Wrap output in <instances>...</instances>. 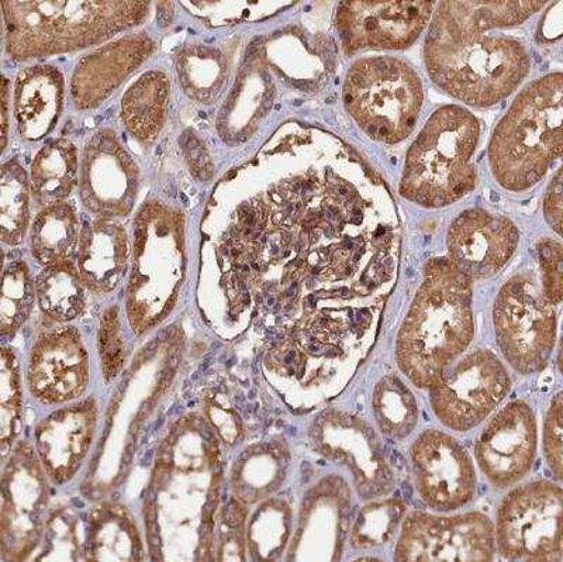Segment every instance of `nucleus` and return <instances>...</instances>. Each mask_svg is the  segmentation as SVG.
<instances>
[{
    "mask_svg": "<svg viewBox=\"0 0 563 562\" xmlns=\"http://www.w3.org/2000/svg\"><path fill=\"white\" fill-rule=\"evenodd\" d=\"M432 13L424 58L432 82L476 108L501 102L530 73V53L506 30L519 26L540 2H441Z\"/></svg>",
    "mask_w": 563,
    "mask_h": 562,
    "instance_id": "nucleus-1",
    "label": "nucleus"
},
{
    "mask_svg": "<svg viewBox=\"0 0 563 562\" xmlns=\"http://www.w3.org/2000/svg\"><path fill=\"white\" fill-rule=\"evenodd\" d=\"M471 284L449 258L424 267V283L396 343L397 365L421 389H429L474 339Z\"/></svg>",
    "mask_w": 563,
    "mask_h": 562,
    "instance_id": "nucleus-2",
    "label": "nucleus"
},
{
    "mask_svg": "<svg viewBox=\"0 0 563 562\" xmlns=\"http://www.w3.org/2000/svg\"><path fill=\"white\" fill-rule=\"evenodd\" d=\"M563 78L548 75L527 87L500 120L489 145L493 177L511 192L534 187L561 157Z\"/></svg>",
    "mask_w": 563,
    "mask_h": 562,
    "instance_id": "nucleus-3",
    "label": "nucleus"
},
{
    "mask_svg": "<svg viewBox=\"0 0 563 562\" xmlns=\"http://www.w3.org/2000/svg\"><path fill=\"white\" fill-rule=\"evenodd\" d=\"M479 134V122L466 109L452 104L437 110L407 153L401 197L435 209L471 194L476 187Z\"/></svg>",
    "mask_w": 563,
    "mask_h": 562,
    "instance_id": "nucleus-4",
    "label": "nucleus"
},
{
    "mask_svg": "<svg viewBox=\"0 0 563 562\" xmlns=\"http://www.w3.org/2000/svg\"><path fill=\"white\" fill-rule=\"evenodd\" d=\"M422 100L419 74L399 58L360 59L346 74L345 108L376 142L396 144L413 132Z\"/></svg>",
    "mask_w": 563,
    "mask_h": 562,
    "instance_id": "nucleus-5",
    "label": "nucleus"
},
{
    "mask_svg": "<svg viewBox=\"0 0 563 562\" xmlns=\"http://www.w3.org/2000/svg\"><path fill=\"white\" fill-rule=\"evenodd\" d=\"M493 324L503 355L522 375L545 368L556 340V313L527 274L507 280L495 300Z\"/></svg>",
    "mask_w": 563,
    "mask_h": 562,
    "instance_id": "nucleus-6",
    "label": "nucleus"
},
{
    "mask_svg": "<svg viewBox=\"0 0 563 562\" xmlns=\"http://www.w3.org/2000/svg\"><path fill=\"white\" fill-rule=\"evenodd\" d=\"M563 492L547 481L520 486L501 502L495 530L507 560L561 561Z\"/></svg>",
    "mask_w": 563,
    "mask_h": 562,
    "instance_id": "nucleus-7",
    "label": "nucleus"
},
{
    "mask_svg": "<svg viewBox=\"0 0 563 562\" xmlns=\"http://www.w3.org/2000/svg\"><path fill=\"white\" fill-rule=\"evenodd\" d=\"M509 374L489 350H476L445 366L430 386L432 410L446 428L470 431L509 394Z\"/></svg>",
    "mask_w": 563,
    "mask_h": 562,
    "instance_id": "nucleus-8",
    "label": "nucleus"
},
{
    "mask_svg": "<svg viewBox=\"0 0 563 562\" xmlns=\"http://www.w3.org/2000/svg\"><path fill=\"white\" fill-rule=\"evenodd\" d=\"M496 551L495 526L487 516L466 514L440 518L415 511L407 516L396 561H490Z\"/></svg>",
    "mask_w": 563,
    "mask_h": 562,
    "instance_id": "nucleus-9",
    "label": "nucleus"
},
{
    "mask_svg": "<svg viewBox=\"0 0 563 562\" xmlns=\"http://www.w3.org/2000/svg\"><path fill=\"white\" fill-rule=\"evenodd\" d=\"M432 2H344L336 30L346 54L361 49H405L429 26Z\"/></svg>",
    "mask_w": 563,
    "mask_h": 562,
    "instance_id": "nucleus-10",
    "label": "nucleus"
},
{
    "mask_svg": "<svg viewBox=\"0 0 563 562\" xmlns=\"http://www.w3.org/2000/svg\"><path fill=\"white\" fill-rule=\"evenodd\" d=\"M420 498L437 511L462 508L474 499L476 474L470 454L450 434L427 430L411 447Z\"/></svg>",
    "mask_w": 563,
    "mask_h": 562,
    "instance_id": "nucleus-11",
    "label": "nucleus"
},
{
    "mask_svg": "<svg viewBox=\"0 0 563 562\" xmlns=\"http://www.w3.org/2000/svg\"><path fill=\"white\" fill-rule=\"evenodd\" d=\"M534 411L525 401L501 409L476 441L482 473L496 488H509L530 473L537 455Z\"/></svg>",
    "mask_w": 563,
    "mask_h": 562,
    "instance_id": "nucleus-12",
    "label": "nucleus"
},
{
    "mask_svg": "<svg viewBox=\"0 0 563 562\" xmlns=\"http://www.w3.org/2000/svg\"><path fill=\"white\" fill-rule=\"evenodd\" d=\"M515 223L482 209L465 210L451 224L449 261L471 283L493 277L519 247Z\"/></svg>",
    "mask_w": 563,
    "mask_h": 562,
    "instance_id": "nucleus-13",
    "label": "nucleus"
},
{
    "mask_svg": "<svg viewBox=\"0 0 563 562\" xmlns=\"http://www.w3.org/2000/svg\"><path fill=\"white\" fill-rule=\"evenodd\" d=\"M325 418V438L321 440L325 455L350 470L362 498L389 494L394 476L375 431L355 416L333 414Z\"/></svg>",
    "mask_w": 563,
    "mask_h": 562,
    "instance_id": "nucleus-14",
    "label": "nucleus"
},
{
    "mask_svg": "<svg viewBox=\"0 0 563 562\" xmlns=\"http://www.w3.org/2000/svg\"><path fill=\"white\" fill-rule=\"evenodd\" d=\"M64 80L53 67H33L19 74L14 112L20 134L43 139L58 122L63 108Z\"/></svg>",
    "mask_w": 563,
    "mask_h": 562,
    "instance_id": "nucleus-15",
    "label": "nucleus"
},
{
    "mask_svg": "<svg viewBox=\"0 0 563 562\" xmlns=\"http://www.w3.org/2000/svg\"><path fill=\"white\" fill-rule=\"evenodd\" d=\"M79 267L89 286L99 290L119 284L128 260V241L120 224L100 222L85 224L80 234Z\"/></svg>",
    "mask_w": 563,
    "mask_h": 562,
    "instance_id": "nucleus-16",
    "label": "nucleus"
},
{
    "mask_svg": "<svg viewBox=\"0 0 563 562\" xmlns=\"http://www.w3.org/2000/svg\"><path fill=\"white\" fill-rule=\"evenodd\" d=\"M168 98L167 75L144 74L123 97L122 113L129 132L143 142L157 137L167 118Z\"/></svg>",
    "mask_w": 563,
    "mask_h": 562,
    "instance_id": "nucleus-17",
    "label": "nucleus"
},
{
    "mask_svg": "<svg viewBox=\"0 0 563 562\" xmlns=\"http://www.w3.org/2000/svg\"><path fill=\"white\" fill-rule=\"evenodd\" d=\"M77 150L68 140L48 143L34 158L32 190L37 205L52 208L64 203L77 184Z\"/></svg>",
    "mask_w": 563,
    "mask_h": 562,
    "instance_id": "nucleus-18",
    "label": "nucleus"
},
{
    "mask_svg": "<svg viewBox=\"0 0 563 562\" xmlns=\"http://www.w3.org/2000/svg\"><path fill=\"white\" fill-rule=\"evenodd\" d=\"M372 410L382 433L390 439H406L419 423V405L413 393L394 374L384 376L376 384Z\"/></svg>",
    "mask_w": 563,
    "mask_h": 562,
    "instance_id": "nucleus-19",
    "label": "nucleus"
},
{
    "mask_svg": "<svg viewBox=\"0 0 563 562\" xmlns=\"http://www.w3.org/2000/svg\"><path fill=\"white\" fill-rule=\"evenodd\" d=\"M79 233L78 216L67 203L45 208L32 228L33 255L45 264L69 257Z\"/></svg>",
    "mask_w": 563,
    "mask_h": 562,
    "instance_id": "nucleus-20",
    "label": "nucleus"
},
{
    "mask_svg": "<svg viewBox=\"0 0 563 562\" xmlns=\"http://www.w3.org/2000/svg\"><path fill=\"white\" fill-rule=\"evenodd\" d=\"M40 305L48 316L57 320H70L82 312L84 285L79 273L68 260L48 264L35 283Z\"/></svg>",
    "mask_w": 563,
    "mask_h": 562,
    "instance_id": "nucleus-21",
    "label": "nucleus"
},
{
    "mask_svg": "<svg viewBox=\"0 0 563 562\" xmlns=\"http://www.w3.org/2000/svg\"><path fill=\"white\" fill-rule=\"evenodd\" d=\"M30 185L16 159L3 165L0 183V223L4 243L19 244L29 224Z\"/></svg>",
    "mask_w": 563,
    "mask_h": 562,
    "instance_id": "nucleus-22",
    "label": "nucleus"
},
{
    "mask_svg": "<svg viewBox=\"0 0 563 562\" xmlns=\"http://www.w3.org/2000/svg\"><path fill=\"white\" fill-rule=\"evenodd\" d=\"M405 511L406 506L397 499L366 506L352 530L351 544L355 549H368L387 543L396 533Z\"/></svg>",
    "mask_w": 563,
    "mask_h": 562,
    "instance_id": "nucleus-23",
    "label": "nucleus"
},
{
    "mask_svg": "<svg viewBox=\"0 0 563 562\" xmlns=\"http://www.w3.org/2000/svg\"><path fill=\"white\" fill-rule=\"evenodd\" d=\"M34 288L24 263L10 264L4 271L2 294L3 333L19 329L27 320L34 304Z\"/></svg>",
    "mask_w": 563,
    "mask_h": 562,
    "instance_id": "nucleus-24",
    "label": "nucleus"
},
{
    "mask_svg": "<svg viewBox=\"0 0 563 562\" xmlns=\"http://www.w3.org/2000/svg\"><path fill=\"white\" fill-rule=\"evenodd\" d=\"M538 255L544 273V295L552 305H560L563 296V250L554 240H542Z\"/></svg>",
    "mask_w": 563,
    "mask_h": 562,
    "instance_id": "nucleus-25",
    "label": "nucleus"
},
{
    "mask_svg": "<svg viewBox=\"0 0 563 562\" xmlns=\"http://www.w3.org/2000/svg\"><path fill=\"white\" fill-rule=\"evenodd\" d=\"M562 394H558L552 400L550 411H548L544 426V453L548 464L554 471L556 478L562 480L563 459H562Z\"/></svg>",
    "mask_w": 563,
    "mask_h": 562,
    "instance_id": "nucleus-26",
    "label": "nucleus"
},
{
    "mask_svg": "<svg viewBox=\"0 0 563 562\" xmlns=\"http://www.w3.org/2000/svg\"><path fill=\"white\" fill-rule=\"evenodd\" d=\"M183 148L190 170H192L196 177L203 180L210 179L211 175H213V164H211V159L208 152H206L205 144L200 142L198 135L190 132V130L185 132L183 137Z\"/></svg>",
    "mask_w": 563,
    "mask_h": 562,
    "instance_id": "nucleus-27",
    "label": "nucleus"
},
{
    "mask_svg": "<svg viewBox=\"0 0 563 562\" xmlns=\"http://www.w3.org/2000/svg\"><path fill=\"white\" fill-rule=\"evenodd\" d=\"M544 213L547 222L562 234V169L558 170L556 177L552 180L544 200Z\"/></svg>",
    "mask_w": 563,
    "mask_h": 562,
    "instance_id": "nucleus-28",
    "label": "nucleus"
},
{
    "mask_svg": "<svg viewBox=\"0 0 563 562\" xmlns=\"http://www.w3.org/2000/svg\"><path fill=\"white\" fill-rule=\"evenodd\" d=\"M2 107H3V145L7 143V130H8V80L3 79L2 90Z\"/></svg>",
    "mask_w": 563,
    "mask_h": 562,
    "instance_id": "nucleus-29",
    "label": "nucleus"
}]
</instances>
